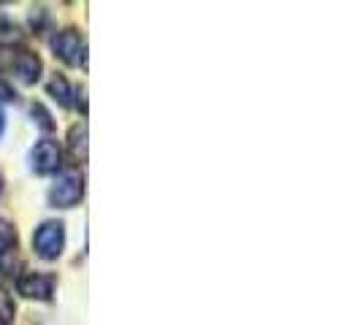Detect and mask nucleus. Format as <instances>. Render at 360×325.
Wrapping results in <instances>:
<instances>
[{
	"mask_svg": "<svg viewBox=\"0 0 360 325\" xmlns=\"http://www.w3.org/2000/svg\"><path fill=\"white\" fill-rule=\"evenodd\" d=\"M84 141H87V125L73 127L71 130V146H73V152H76V155H82V158L87 155V144H84Z\"/></svg>",
	"mask_w": 360,
	"mask_h": 325,
	"instance_id": "6e6552de",
	"label": "nucleus"
},
{
	"mask_svg": "<svg viewBox=\"0 0 360 325\" xmlns=\"http://www.w3.org/2000/svg\"><path fill=\"white\" fill-rule=\"evenodd\" d=\"M30 160H33V171H36V174H54V171H60V165H63V152H60L57 141L44 139V141H38V144L33 146Z\"/></svg>",
	"mask_w": 360,
	"mask_h": 325,
	"instance_id": "7ed1b4c3",
	"label": "nucleus"
},
{
	"mask_svg": "<svg viewBox=\"0 0 360 325\" xmlns=\"http://www.w3.org/2000/svg\"><path fill=\"white\" fill-rule=\"evenodd\" d=\"M14 71H17V76L25 84H33L38 79V73H41V60H38L36 54L22 52L14 57Z\"/></svg>",
	"mask_w": 360,
	"mask_h": 325,
	"instance_id": "423d86ee",
	"label": "nucleus"
},
{
	"mask_svg": "<svg viewBox=\"0 0 360 325\" xmlns=\"http://www.w3.org/2000/svg\"><path fill=\"white\" fill-rule=\"evenodd\" d=\"M0 101H6V103H11V101H17V92L11 84H6L3 79H0Z\"/></svg>",
	"mask_w": 360,
	"mask_h": 325,
	"instance_id": "9d476101",
	"label": "nucleus"
},
{
	"mask_svg": "<svg viewBox=\"0 0 360 325\" xmlns=\"http://www.w3.org/2000/svg\"><path fill=\"white\" fill-rule=\"evenodd\" d=\"M84 196V179L79 171H63L57 181L52 184V193H49V200L60 209H71L73 203H79Z\"/></svg>",
	"mask_w": 360,
	"mask_h": 325,
	"instance_id": "f257e3e1",
	"label": "nucleus"
},
{
	"mask_svg": "<svg viewBox=\"0 0 360 325\" xmlns=\"http://www.w3.org/2000/svg\"><path fill=\"white\" fill-rule=\"evenodd\" d=\"M54 52L60 54V60H65L68 65H84V38L76 30H63L52 41Z\"/></svg>",
	"mask_w": 360,
	"mask_h": 325,
	"instance_id": "20e7f679",
	"label": "nucleus"
},
{
	"mask_svg": "<svg viewBox=\"0 0 360 325\" xmlns=\"http://www.w3.org/2000/svg\"><path fill=\"white\" fill-rule=\"evenodd\" d=\"M49 92H52L63 106H71V90H68V82L63 76H54L52 82H49Z\"/></svg>",
	"mask_w": 360,
	"mask_h": 325,
	"instance_id": "0eeeda50",
	"label": "nucleus"
},
{
	"mask_svg": "<svg viewBox=\"0 0 360 325\" xmlns=\"http://www.w3.org/2000/svg\"><path fill=\"white\" fill-rule=\"evenodd\" d=\"M0 41H19V27H17V25L0 22Z\"/></svg>",
	"mask_w": 360,
	"mask_h": 325,
	"instance_id": "1a4fd4ad",
	"label": "nucleus"
},
{
	"mask_svg": "<svg viewBox=\"0 0 360 325\" xmlns=\"http://www.w3.org/2000/svg\"><path fill=\"white\" fill-rule=\"evenodd\" d=\"M33 114H38V117H41V127H52L49 117H46V111H44L41 106H33Z\"/></svg>",
	"mask_w": 360,
	"mask_h": 325,
	"instance_id": "9b49d317",
	"label": "nucleus"
},
{
	"mask_svg": "<svg viewBox=\"0 0 360 325\" xmlns=\"http://www.w3.org/2000/svg\"><path fill=\"white\" fill-rule=\"evenodd\" d=\"M33 247H36V253L44 260L60 257L63 247H65V231H63V225L60 222H44L36 231V236H33Z\"/></svg>",
	"mask_w": 360,
	"mask_h": 325,
	"instance_id": "f03ea898",
	"label": "nucleus"
},
{
	"mask_svg": "<svg viewBox=\"0 0 360 325\" xmlns=\"http://www.w3.org/2000/svg\"><path fill=\"white\" fill-rule=\"evenodd\" d=\"M19 293L27 295V298H38V301H49L54 293V279L52 276H44V274H25L19 279Z\"/></svg>",
	"mask_w": 360,
	"mask_h": 325,
	"instance_id": "39448f33",
	"label": "nucleus"
},
{
	"mask_svg": "<svg viewBox=\"0 0 360 325\" xmlns=\"http://www.w3.org/2000/svg\"><path fill=\"white\" fill-rule=\"evenodd\" d=\"M3 125H6V120H3V111H0V133H3Z\"/></svg>",
	"mask_w": 360,
	"mask_h": 325,
	"instance_id": "f8f14e48",
	"label": "nucleus"
}]
</instances>
